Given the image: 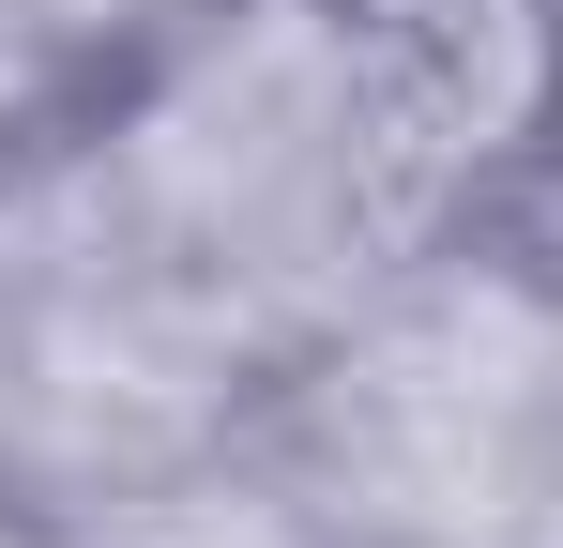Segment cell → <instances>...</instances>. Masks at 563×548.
Masks as SVG:
<instances>
[{
    "label": "cell",
    "mask_w": 563,
    "mask_h": 548,
    "mask_svg": "<svg viewBox=\"0 0 563 548\" xmlns=\"http://www.w3.org/2000/svg\"><path fill=\"white\" fill-rule=\"evenodd\" d=\"M335 457L427 534H533L563 472V336L518 289H442L351 365Z\"/></svg>",
    "instance_id": "cell-1"
},
{
    "label": "cell",
    "mask_w": 563,
    "mask_h": 548,
    "mask_svg": "<svg viewBox=\"0 0 563 548\" xmlns=\"http://www.w3.org/2000/svg\"><path fill=\"white\" fill-rule=\"evenodd\" d=\"M549 91V0H366L351 15V138L335 244H411L472 153H503Z\"/></svg>",
    "instance_id": "cell-2"
},
{
    "label": "cell",
    "mask_w": 563,
    "mask_h": 548,
    "mask_svg": "<svg viewBox=\"0 0 563 548\" xmlns=\"http://www.w3.org/2000/svg\"><path fill=\"white\" fill-rule=\"evenodd\" d=\"M335 138H351V31H320V15H275V31H244L229 62H198L153 122H137V168L168 183L184 213H275L305 198L320 229H335Z\"/></svg>",
    "instance_id": "cell-3"
},
{
    "label": "cell",
    "mask_w": 563,
    "mask_h": 548,
    "mask_svg": "<svg viewBox=\"0 0 563 548\" xmlns=\"http://www.w3.org/2000/svg\"><path fill=\"white\" fill-rule=\"evenodd\" d=\"M122 548H275V518H260V503H244V518H229V503H198V518H168V534H122Z\"/></svg>",
    "instance_id": "cell-4"
},
{
    "label": "cell",
    "mask_w": 563,
    "mask_h": 548,
    "mask_svg": "<svg viewBox=\"0 0 563 548\" xmlns=\"http://www.w3.org/2000/svg\"><path fill=\"white\" fill-rule=\"evenodd\" d=\"M533 548H563V472H549V518H533Z\"/></svg>",
    "instance_id": "cell-5"
},
{
    "label": "cell",
    "mask_w": 563,
    "mask_h": 548,
    "mask_svg": "<svg viewBox=\"0 0 563 548\" xmlns=\"http://www.w3.org/2000/svg\"><path fill=\"white\" fill-rule=\"evenodd\" d=\"M46 15H107V0H46Z\"/></svg>",
    "instance_id": "cell-6"
}]
</instances>
